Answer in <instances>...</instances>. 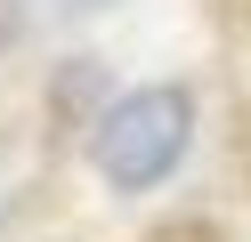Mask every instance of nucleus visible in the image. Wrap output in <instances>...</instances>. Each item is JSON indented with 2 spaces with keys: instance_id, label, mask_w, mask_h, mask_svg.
Instances as JSON below:
<instances>
[{
  "instance_id": "obj_3",
  "label": "nucleus",
  "mask_w": 251,
  "mask_h": 242,
  "mask_svg": "<svg viewBox=\"0 0 251 242\" xmlns=\"http://www.w3.org/2000/svg\"><path fill=\"white\" fill-rule=\"evenodd\" d=\"M154 242H219V234H211V226H202V218H178V226H162V234H154Z\"/></svg>"
},
{
  "instance_id": "obj_1",
  "label": "nucleus",
  "mask_w": 251,
  "mask_h": 242,
  "mask_svg": "<svg viewBox=\"0 0 251 242\" xmlns=\"http://www.w3.org/2000/svg\"><path fill=\"white\" fill-rule=\"evenodd\" d=\"M186 137H195V97L170 89V81H154V89H130V97H114V105L98 113L89 154H98V170L114 177L122 194H138V186H162V177L178 170Z\"/></svg>"
},
{
  "instance_id": "obj_2",
  "label": "nucleus",
  "mask_w": 251,
  "mask_h": 242,
  "mask_svg": "<svg viewBox=\"0 0 251 242\" xmlns=\"http://www.w3.org/2000/svg\"><path fill=\"white\" fill-rule=\"evenodd\" d=\"M89 97H98V65H81V73H57V105H89Z\"/></svg>"
},
{
  "instance_id": "obj_4",
  "label": "nucleus",
  "mask_w": 251,
  "mask_h": 242,
  "mask_svg": "<svg viewBox=\"0 0 251 242\" xmlns=\"http://www.w3.org/2000/svg\"><path fill=\"white\" fill-rule=\"evenodd\" d=\"M17 32H25V16H17V8H8V0H0V48L17 41Z\"/></svg>"
}]
</instances>
